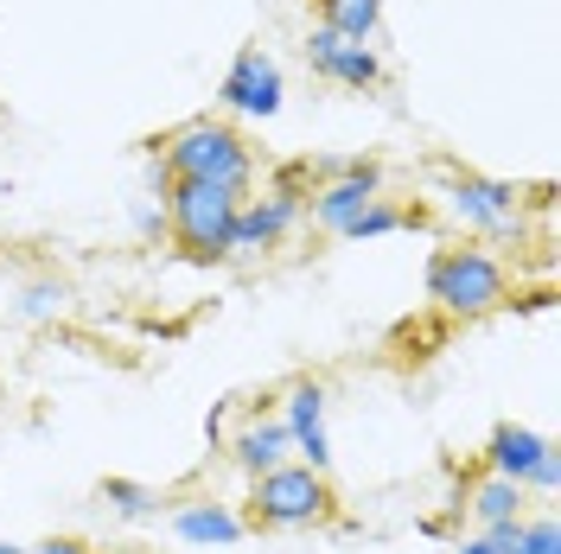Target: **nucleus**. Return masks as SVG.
<instances>
[{"instance_id":"obj_1","label":"nucleus","mask_w":561,"mask_h":554,"mask_svg":"<svg viewBox=\"0 0 561 554\" xmlns=\"http://www.w3.org/2000/svg\"><path fill=\"white\" fill-rule=\"evenodd\" d=\"M153 166L167 178H192V185H224V192H243L255 185V147L243 140V128H230L224 115H192L179 122L167 140H153Z\"/></svg>"},{"instance_id":"obj_2","label":"nucleus","mask_w":561,"mask_h":554,"mask_svg":"<svg viewBox=\"0 0 561 554\" xmlns=\"http://www.w3.org/2000/svg\"><path fill=\"white\" fill-rule=\"evenodd\" d=\"M427 300L454 319H485L511 307V268L485 243H447L427 255Z\"/></svg>"},{"instance_id":"obj_3","label":"nucleus","mask_w":561,"mask_h":554,"mask_svg":"<svg viewBox=\"0 0 561 554\" xmlns=\"http://www.w3.org/2000/svg\"><path fill=\"white\" fill-rule=\"evenodd\" d=\"M339 510V497H332V478L313 472V465H300V459H287L275 472H262V478H249V529H268V535H300V529H319V522H332Z\"/></svg>"},{"instance_id":"obj_4","label":"nucleus","mask_w":561,"mask_h":554,"mask_svg":"<svg viewBox=\"0 0 561 554\" xmlns=\"http://www.w3.org/2000/svg\"><path fill=\"white\" fill-rule=\"evenodd\" d=\"M160 205H167V236L185 249V262H230V223H237L243 192L173 178L160 192Z\"/></svg>"},{"instance_id":"obj_5","label":"nucleus","mask_w":561,"mask_h":554,"mask_svg":"<svg viewBox=\"0 0 561 554\" xmlns=\"http://www.w3.org/2000/svg\"><path fill=\"white\" fill-rule=\"evenodd\" d=\"M440 210L454 217L472 243H517L524 236V192L491 173H447Z\"/></svg>"},{"instance_id":"obj_6","label":"nucleus","mask_w":561,"mask_h":554,"mask_svg":"<svg viewBox=\"0 0 561 554\" xmlns=\"http://www.w3.org/2000/svg\"><path fill=\"white\" fill-rule=\"evenodd\" d=\"M485 472L491 478H511V485L536 490V497H556L561 490V452L549 434H536V427H524V420H497L485 440Z\"/></svg>"},{"instance_id":"obj_7","label":"nucleus","mask_w":561,"mask_h":554,"mask_svg":"<svg viewBox=\"0 0 561 554\" xmlns=\"http://www.w3.org/2000/svg\"><path fill=\"white\" fill-rule=\"evenodd\" d=\"M217 108L224 115H243V122H275L280 108H287V70H280L275 51L243 45L230 58V70L217 77Z\"/></svg>"},{"instance_id":"obj_8","label":"nucleus","mask_w":561,"mask_h":554,"mask_svg":"<svg viewBox=\"0 0 561 554\" xmlns=\"http://www.w3.org/2000/svg\"><path fill=\"white\" fill-rule=\"evenodd\" d=\"M300 223H307V192H294V185H268L262 198H243L237 223H230V262H255V255L280 249Z\"/></svg>"},{"instance_id":"obj_9","label":"nucleus","mask_w":561,"mask_h":554,"mask_svg":"<svg viewBox=\"0 0 561 554\" xmlns=\"http://www.w3.org/2000/svg\"><path fill=\"white\" fill-rule=\"evenodd\" d=\"M307 70H313L319 83H339V90H383L389 83V65L377 45H357V38L332 33V26H307Z\"/></svg>"},{"instance_id":"obj_10","label":"nucleus","mask_w":561,"mask_h":554,"mask_svg":"<svg viewBox=\"0 0 561 554\" xmlns=\"http://www.w3.org/2000/svg\"><path fill=\"white\" fill-rule=\"evenodd\" d=\"M325 408H332V395H325V382H313V377H300L280 395L287 447H294L300 465H313V472H332V427H325Z\"/></svg>"},{"instance_id":"obj_11","label":"nucleus","mask_w":561,"mask_h":554,"mask_svg":"<svg viewBox=\"0 0 561 554\" xmlns=\"http://www.w3.org/2000/svg\"><path fill=\"white\" fill-rule=\"evenodd\" d=\"M370 198H383V166H377V160H357V173L319 178L313 192H307V217H313L325 236H345Z\"/></svg>"},{"instance_id":"obj_12","label":"nucleus","mask_w":561,"mask_h":554,"mask_svg":"<svg viewBox=\"0 0 561 554\" xmlns=\"http://www.w3.org/2000/svg\"><path fill=\"white\" fill-rule=\"evenodd\" d=\"M167 529H173L179 549H230V542H243L249 522L237 504H217V497H185L167 510Z\"/></svg>"},{"instance_id":"obj_13","label":"nucleus","mask_w":561,"mask_h":554,"mask_svg":"<svg viewBox=\"0 0 561 554\" xmlns=\"http://www.w3.org/2000/svg\"><path fill=\"white\" fill-rule=\"evenodd\" d=\"M224 452L237 459V472H243V478H262V472H275V465H287V459H294L280 415H249L243 427L224 440Z\"/></svg>"},{"instance_id":"obj_14","label":"nucleus","mask_w":561,"mask_h":554,"mask_svg":"<svg viewBox=\"0 0 561 554\" xmlns=\"http://www.w3.org/2000/svg\"><path fill=\"white\" fill-rule=\"evenodd\" d=\"M454 510H459V517H472L479 529H491V522H524L529 517V490L511 485V478H491V472H479L472 485L459 490Z\"/></svg>"},{"instance_id":"obj_15","label":"nucleus","mask_w":561,"mask_h":554,"mask_svg":"<svg viewBox=\"0 0 561 554\" xmlns=\"http://www.w3.org/2000/svg\"><path fill=\"white\" fill-rule=\"evenodd\" d=\"M103 510L115 522H160L167 517V504H160V490L153 485H140V478H103Z\"/></svg>"},{"instance_id":"obj_16","label":"nucleus","mask_w":561,"mask_h":554,"mask_svg":"<svg viewBox=\"0 0 561 554\" xmlns=\"http://www.w3.org/2000/svg\"><path fill=\"white\" fill-rule=\"evenodd\" d=\"M319 26L357 38V45H377V33H383V0H319Z\"/></svg>"},{"instance_id":"obj_17","label":"nucleus","mask_w":561,"mask_h":554,"mask_svg":"<svg viewBox=\"0 0 561 554\" xmlns=\"http://www.w3.org/2000/svg\"><path fill=\"white\" fill-rule=\"evenodd\" d=\"M421 210L415 205H396V198H370V205L357 210V223H351L339 243H383V236H396V230H415Z\"/></svg>"},{"instance_id":"obj_18","label":"nucleus","mask_w":561,"mask_h":554,"mask_svg":"<svg viewBox=\"0 0 561 554\" xmlns=\"http://www.w3.org/2000/svg\"><path fill=\"white\" fill-rule=\"evenodd\" d=\"M65 307H70V287L58 275H33V280H20V293H13V319L20 325H51Z\"/></svg>"},{"instance_id":"obj_19","label":"nucleus","mask_w":561,"mask_h":554,"mask_svg":"<svg viewBox=\"0 0 561 554\" xmlns=\"http://www.w3.org/2000/svg\"><path fill=\"white\" fill-rule=\"evenodd\" d=\"M517 554H561V529H556L549 510H542V517H524V542H517Z\"/></svg>"},{"instance_id":"obj_20","label":"nucleus","mask_w":561,"mask_h":554,"mask_svg":"<svg viewBox=\"0 0 561 554\" xmlns=\"http://www.w3.org/2000/svg\"><path fill=\"white\" fill-rule=\"evenodd\" d=\"M128 223H135L140 243H167V205H160V198H135Z\"/></svg>"},{"instance_id":"obj_21","label":"nucleus","mask_w":561,"mask_h":554,"mask_svg":"<svg viewBox=\"0 0 561 554\" xmlns=\"http://www.w3.org/2000/svg\"><path fill=\"white\" fill-rule=\"evenodd\" d=\"M20 554H96L83 535H45V542H33V549H20Z\"/></svg>"},{"instance_id":"obj_22","label":"nucleus","mask_w":561,"mask_h":554,"mask_svg":"<svg viewBox=\"0 0 561 554\" xmlns=\"http://www.w3.org/2000/svg\"><path fill=\"white\" fill-rule=\"evenodd\" d=\"M479 535H485L491 549H511V554H517V542H524V522H491V529H479Z\"/></svg>"},{"instance_id":"obj_23","label":"nucleus","mask_w":561,"mask_h":554,"mask_svg":"<svg viewBox=\"0 0 561 554\" xmlns=\"http://www.w3.org/2000/svg\"><path fill=\"white\" fill-rule=\"evenodd\" d=\"M454 554H511V549H491L485 535H459V542H454Z\"/></svg>"},{"instance_id":"obj_24","label":"nucleus","mask_w":561,"mask_h":554,"mask_svg":"<svg viewBox=\"0 0 561 554\" xmlns=\"http://www.w3.org/2000/svg\"><path fill=\"white\" fill-rule=\"evenodd\" d=\"M0 554H20V549H13V542H0Z\"/></svg>"},{"instance_id":"obj_25","label":"nucleus","mask_w":561,"mask_h":554,"mask_svg":"<svg viewBox=\"0 0 561 554\" xmlns=\"http://www.w3.org/2000/svg\"><path fill=\"white\" fill-rule=\"evenodd\" d=\"M108 554H135V549H108Z\"/></svg>"}]
</instances>
